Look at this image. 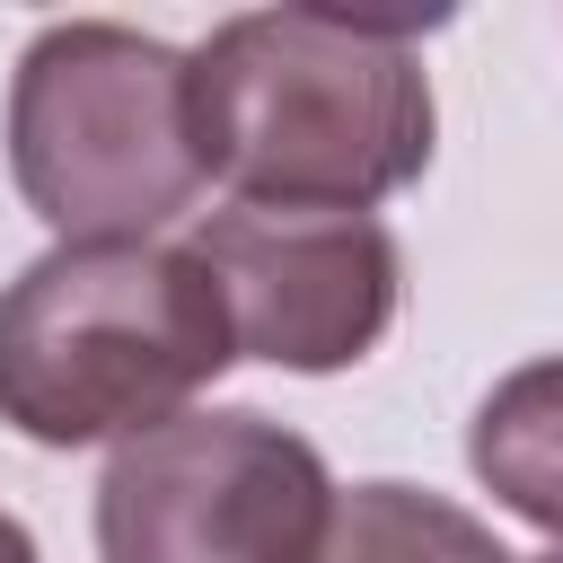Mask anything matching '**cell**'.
<instances>
[{
	"mask_svg": "<svg viewBox=\"0 0 563 563\" xmlns=\"http://www.w3.org/2000/svg\"><path fill=\"white\" fill-rule=\"evenodd\" d=\"M325 528V457L246 405L150 422L97 475V563H317Z\"/></svg>",
	"mask_w": 563,
	"mask_h": 563,
	"instance_id": "4",
	"label": "cell"
},
{
	"mask_svg": "<svg viewBox=\"0 0 563 563\" xmlns=\"http://www.w3.org/2000/svg\"><path fill=\"white\" fill-rule=\"evenodd\" d=\"M545 563H563V554H545Z\"/></svg>",
	"mask_w": 563,
	"mask_h": 563,
	"instance_id": "9",
	"label": "cell"
},
{
	"mask_svg": "<svg viewBox=\"0 0 563 563\" xmlns=\"http://www.w3.org/2000/svg\"><path fill=\"white\" fill-rule=\"evenodd\" d=\"M317 563H519L484 519L413 484H352L334 493V528Z\"/></svg>",
	"mask_w": 563,
	"mask_h": 563,
	"instance_id": "7",
	"label": "cell"
},
{
	"mask_svg": "<svg viewBox=\"0 0 563 563\" xmlns=\"http://www.w3.org/2000/svg\"><path fill=\"white\" fill-rule=\"evenodd\" d=\"M0 563H44L35 537H26V519H9V510H0Z\"/></svg>",
	"mask_w": 563,
	"mask_h": 563,
	"instance_id": "8",
	"label": "cell"
},
{
	"mask_svg": "<svg viewBox=\"0 0 563 563\" xmlns=\"http://www.w3.org/2000/svg\"><path fill=\"white\" fill-rule=\"evenodd\" d=\"M466 466H475V484H484L501 510H519L528 528H545L554 554H563V352L519 361V369L475 405Z\"/></svg>",
	"mask_w": 563,
	"mask_h": 563,
	"instance_id": "6",
	"label": "cell"
},
{
	"mask_svg": "<svg viewBox=\"0 0 563 563\" xmlns=\"http://www.w3.org/2000/svg\"><path fill=\"white\" fill-rule=\"evenodd\" d=\"M202 273L220 282L229 343L273 361V369H352L378 352L396 317V238L369 211H264L229 202L194 229Z\"/></svg>",
	"mask_w": 563,
	"mask_h": 563,
	"instance_id": "5",
	"label": "cell"
},
{
	"mask_svg": "<svg viewBox=\"0 0 563 563\" xmlns=\"http://www.w3.org/2000/svg\"><path fill=\"white\" fill-rule=\"evenodd\" d=\"M229 361V308L194 246H53L0 290V422L44 449L176 422Z\"/></svg>",
	"mask_w": 563,
	"mask_h": 563,
	"instance_id": "2",
	"label": "cell"
},
{
	"mask_svg": "<svg viewBox=\"0 0 563 563\" xmlns=\"http://www.w3.org/2000/svg\"><path fill=\"white\" fill-rule=\"evenodd\" d=\"M202 176L264 211H369L431 167V70L413 18L246 9L185 62Z\"/></svg>",
	"mask_w": 563,
	"mask_h": 563,
	"instance_id": "1",
	"label": "cell"
},
{
	"mask_svg": "<svg viewBox=\"0 0 563 563\" xmlns=\"http://www.w3.org/2000/svg\"><path fill=\"white\" fill-rule=\"evenodd\" d=\"M9 167L62 246L158 238L202 194L185 53L114 18L44 26L9 79Z\"/></svg>",
	"mask_w": 563,
	"mask_h": 563,
	"instance_id": "3",
	"label": "cell"
}]
</instances>
